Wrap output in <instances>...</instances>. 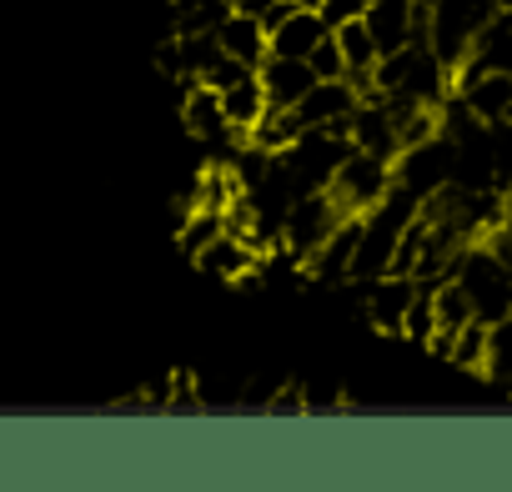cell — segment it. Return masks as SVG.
I'll list each match as a JSON object with an SVG mask.
<instances>
[{"instance_id":"23","label":"cell","mask_w":512,"mask_h":492,"mask_svg":"<svg viewBox=\"0 0 512 492\" xmlns=\"http://www.w3.org/2000/svg\"><path fill=\"white\" fill-rule=\"evenodd\" d=\"M417 6H432V0H417Z\"/></svg>"},{"instance_id":"1","label":"cell","mask_w":512,"mask_h":492,"mask_svg":"<svg viewBox=\"0 0 512 492\" xmlns=\"http://www.w3.org/2000/svg\"><path fill=\"white\" fill-rule=\"evenodd\" d=\"M497 6L502 0H432L427 6V46L452 71V81L472 61V46L482 41V31L497 21Z\"/></svg>"},{"instance_id":"6","label":"cell","mask_w":512,"mask_h":492,"mask_svg":"<svg viewBox=\"0 0 512 492\" xmlns=\"http://www.w3.org/2000/svg\"><path fill=\"white\" fill-rule=\"evenodd\" d=\"M362 21H367L382 56H392L412 41H427V6H417V0H372L362 11Z\"/></svg>"},{"instance_id":"7","label":"cell","mask_w":512,"mask_h":492,"mask_svg":"<svg viewBox=\"0 0 512 492\" xmlns=\"http://www.w3.org/2000/svg\"><path fill=\"white\" fill-rule=\"evenodd\" d=\"M417 277H402V272H387V277H372L367 292H362V312L377 332H402L407 327V312L417 302Z\"/></svg>"},{"instance_id":"15","label":"cell","mask_w":512,"mask_h":492,"mask_svg":"<svg viewBox=\"0 0 512 492\" xmlns=\"http://www.w3.org/2000/svg\"><path fill=\"white\" fill-rule=\"evenodd\" d=\"M221 106H226V121H231V131H236V136H246L256 121L267 116V106H272V101H267V86H262V76L251 71V76H241V81H231V86L221 91Z\"/></svg>"},{"instance_id":"13","label":"cell","mask_w":512,"mask_h":492,"mask_svg":"<svg viewBox=\"0 0 512 492\" xmlns=\"http://www.w3.org/2000/svg\"><path fill=\"white\" fill-rule=\"evenodd\" d=\"M256 257H262L256 246H246L241 236L221 231L211 246H201V252H196V267H201L206 277H216V282H236V287H241V282L256 272Z\"/></svg>"},{"instance_id":"9","label":"cell","mask_w":512,"mask_h":492,"mask_svg":"<svg viewBox=\"0 0 512 492\" xmlns=\"http://www.w3.org/2000/svg\"><path fill=\"white\" fill-rule=\"evenodd\" d=\"M181 91H186V96H181V126H186L201 146H221L226 136H236L231 121H226V106H221V91H216V86L186 81Z\"/></svg>"},{"instance_id":"10","label":"cell","mask_w":512,"mask_h":492,"mask_svg":"<svg viewBox=\"0 0 512 492\" xmlns=\"http://www.w3.org/2000/svg\"><path fill=\"white\" fill-rule=\"evenodd\" d=\"M357 241H362V211L342 216L337 231L317 246V252L307 257V272L317 282H352V257H357Z\"/></svg>"},{"instance_id":"4","label":"cell","mask_w":512,"mask_h":492,"mask_svg":"<svg viewBox=\"0 0 512 492\" xmlns=\"http://www.w3.org/2000/svg\"><path fill=\"white\" fill-rule=\"evenodd\" d=\"M327 191H332V201H337L342 211H372V206L392 191V161H387V156H372V151H362V146H352V151L342 156V166L332 171Z\"/></svg>"},{"instance_id":"18","label":"cell","mask_w":512,"mask_h":492,"mask_svg":"<svg viewBox=\"0 0 512 492\" xmlns=\"http://www.w3.org/2000/svg\"><path fill=\"white\" fill-rule=\"evenodd\" d=\"M307 61H312V71H317L322 81H327V76H347V61H342V46H337V36H332V31L312 46V56H307Z\"/></svg>"},{"instance_id":"17","label":"cell","mask_w":512,"mask_h":492,"mask_svg":"<svg viewBox=\"0 0 512 492\" xmlns=\"http://www.w3.org/2000/svg\"><path fill=\"white\" fill-rule=\"evenodd\" d=\"M482 352H487V322H482V317H472V322L447 342V352H442V357H447L452 367H472V372H482Z\"/></svg>"},{"instance_id":"5","label":"cell","mask_w":512,"mask_h":492,"mask_svg":"<svg viewBox=\"0 0 512 492\" xmlns=\"http://www.w3.org/2000/svg\"><path fill=\"white\" fill-rule=\"evenodd\" d=\"M392 181L407 186L417 201L437 196V191L452 181V136L437 131V136H427L422 146H407V151L392 161Z\"/></svg>"},{"instance_id":"21","label":"cell","mask_w":512,"mask_h":492,"mask_svg":"<svg viewBox=\"0 0 512 492\" xmlns=\"http://www.w3.org/2000/svg\"><path fill=\"white\" fill-rule=\"evenodd\" d=\"M297 6H307V11H322V6H327V0H297Z\"/></svg>"},{"instance_id":"14","label":"cell","mask_w":512,"mask_h":492,"mask_svg":"<svg viewBox=\"0 0 512 492\" xmlns=\"http://www.w3.org/2000/svg\"><path fill=\"white\" fill-rule=\"evenodd\" d=\"M327 31H332V26L322 21V11L292 6V11L267 31V41H272V56H312V46H317Z\"/></svg>"},{"instance_id":"12","label":"cell","mask_w":512,"mask_h":492,"mask_svg":"<svg viewBox=\"0 0 512 492\" xmlns=\"http://www.w3.org/2000/svg\"><path fill=\"white\" fill-rule=\"evenodd\" d=\"M256 76H262V86H267V101L287 106V111L317 86V71H312L307 56H267Z\"/></svg>"},{"instance_id":"20","label":"cell","mask_w":512,"mask_h":492,"mask_svg":"<svg viewBox=\"0 0 512 492\" xmlns=\"http://www.w3.org/2000/svg\"><path fill=\"white\" fill-rule=\"evenodd\" d=\"M302 407H307V392H302L297 382H292V387H277V392H272V412H302Z\"/></svg>"},{"instance_id":"19","label":"cell","mask_w":512,"mask_h":492,"mask_svg":"<svg viewBox=\"0 0 512 492\" xmlns=\"http://www.w3.org/2000/svg\"><path fill=\"white\" fill-rule=\"evenodd\" d=\"M492 166H497V186H507L512 181V121H502L492 136Z\"/></svg>"},{"instance_id":"8","label":"cell","mask_w":512,"mask_h":492,"mask_svg":"<svg viewBox=\"0 0 512 492\" xmlns=\"http://www.w3.org/2000/svg\"><path fill=\"white\" fill-rule=\"evenodd\" d=\"M357 101H362V91L347 81V76H317V86L292 106L297 111V121L307 126V131H317V126H347L352 121V111H357Z\"/></svg>"},{"instance_id":"22","label":"cell","mask_w":512,"mask_h":492,"mask_svg":"<svg viewBox=\"0 0 512 492\" xmlns=\"http://www.w3.org/2000/svg\"><path fill=\"white\" fill-rule=\"evenodd\" d=\"M221 6H231V11H236V6H241V0H221Z\"/></svg>"},{"instance_id":"11","label":"cell","mask_w":512,"mask_h":492,"mask_svg":"<svg viewBox=\"0 0 512 492\" xmlns=\"http://www.w3.org/2000/svg\"><path fill=\"white\" fill-rule=\"evenodd\" d=\"M216 46H221L226 56H236L241 66H251V71H262V61L272 56L267 26L256 21V16H246V11H226V16H221V26H216Z\"/></svg>"},{"instance_id":"3","label":"cell","mask_w":512,"mask_h":492,"mask_svg":"<svg viewBox=\"0 0 512 492\" xmlns=\"http://www.w3.org/2000/svg\"><path fill=\"white\" fill-rule=\"evenodd\" d=\"M342 216H352V211H342L327 186H322V191H302V196H292V206L282 211V246H287L292 257L307 262L317 246L337 231Z\"/></svg>"},{"instance_id":"2","label":"cell","mask_w":512,"mask_h":492,"mask_svg":"<svg viewBox=\"0 0 512 492\" xmlns=\"http://www.w3.org/2000/svg\"><path fill=\"white\" fill-rule=\"evenodd\" d=\"M452 277L462 282V292H467V302H472V312L482 322L512 317V272L497 262V252H492L487 241L482 246L467 241V252L457 257V272Z\"/></svg>"},{"instance_id":"16","label":"cell","mask_w":512,"mask_h":492,"mask_svg":"<svg viewBox=\"0 0 512 492\" xmlns=\"http://www.w3.org/2000/svg\"><path fill=\"white\" fill-rule=\"evenodd\" d=\"M482 377L512 392V317L487 322V352H482Z\"/></svg>"}]
</instances>
